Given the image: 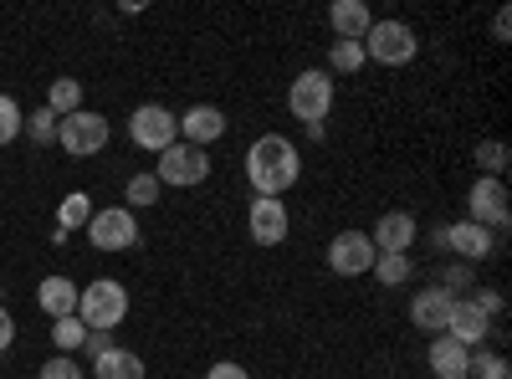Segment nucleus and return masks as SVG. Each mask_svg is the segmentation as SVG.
<instances>
[{
  "label": "nucleus",
  "instance_id": "nucleus-1",
  "mask_svg": "<svg viewBox=\"0 0 512 379\" xmlns=\"http://www.w3.org/2000/svg\"><path fill=\"white\" fill-rule=\"evenodd\" d=\"M297 175H303V154H297V144L287 134H262L246 149V180L256 195L282 200L297 185Z\"/></svg>",
  "mask_w": 512,
  "mask_h": 379
},
{
  "label": "nucleus",
  "instance_id": "nucleus-2",
  "mask_svg": "<svg viewBox=\"0 0 512 379\" xmlns=\"http://www.w3.org/2000/svg\"><path fill=\"white\" fill-rule=\"evenodd\" d=\"M333 98H338V82H333L323 67H308V72L292 77L287 108H292V118L308 129V139H323V123H328V113H333Z\"/></svg>",
  "mask_w": 512,
  "mask_h": 379
},
{
  "label": "nucleus",
  "instance_id": "nucleus-3",
  "mask_svg": "<svg viewBox=\"0 0 512 379\" xmlns=\"http://www.w3.org/2000/svg\"><path fill=\"white\" fill-rule=\"evenodd\" d=\"M77 318L98 328V333H113L123 318H128V287L118 277H98L77 292Z\"/></svg>",
  "mask_w": 512,
  "mask_h": 379
},
{
  "label": "nucleus",
  "instance_id": "nucleus-4",
  "mask_svg": "<svg viewBox=\"0 0 512 379\" xmlns=\"http://www.w3.org/2000/svg\"><path fill=\"white\" fill-rule=\"evenodd\" d=\"M415 52H420V36H415V26H405L400 16L374 21L369 36H364V57L379 62V67H405V62H415Z\"/></svg>",
  "mask_w": 512,
  "mask_h": 379
},
{
  "label": "nucleus",
  "instance_id": "nucleus-5",
  "mask_svg": "<svg viewBox=\"0 0 512 379\" xmlns=\"http://www.w3.org/2000/svg\"><path fill=\"white\" fill-rule=\"evenodd\" d=\"M108 118L103 113H93V108H77V113H67V118H57V144L72 154V159H93V154H103L108 149Z\"/></svg>",
  "mask_w": 512,
  "mask_h": 379
},
{
  "label": "nucleus",
  "instance_id": "nucleus-6",
  "mask_svg": "<svg viewBox=\"0 0 512 379\" xmlns=\"http://www.w3.org/2000/svg\"><path fill=\"white\" fill-rule=\"evenodd\" d=\"M128 139L149 154H164L169 144H180V113H169L164 103H139L128 113Z\"/></svg>",
  "mask_w": 512,
  "mask_h": 379
},
{
  "label": "nucleus",
  "instance_id": "nucleus-7",
  "mask_svg": "<svg viewBox=\"0 0 512 379\" xmlns=\"http://www.w3.org/2000/svg\"><path fill=\"white\" fill-rule=\"evenodd\" d=\"M154 180L159 185H175V190H195V185L210 180V154L195 149V144H185V139L169 144L159 154V164H154Z\"/></svg>",
  "mask_w": 512,
  "mask_h": 379
},
{
  "label": "nucleus",
  "instance_id": "nucleus-8",
  "mask_svg": "<svg viewBox=\"0 0 512 379\" xmlns=\"http://www.w3.org/2000/svg\"><path fill=\"white\" fill-rule=\"evenodd\" d=\"M88 241L98 251H134L139 246V216L128 205H103L88 221Z\"/></svg>",
  "mask_w": 512,
  "mask_h": 379
},
{
  "label": "nucleus",
  "instance_id": "nucleus-9",
  "mask_svg": "<svg viewBox=\"0 0 512 379\" xmlns=\"http://www.w3.org/2000/svg\"><path fill=\"white\" fill-rule=\"evenodd\" d=\"M374 262H379V251H374L369 231H338L328 241V267L338 277H364V272H374Z\"/></svg>",
  "mask_w": 512,
  "mask_h": 379
},
{
  "label": "nucleus",
  "instance_id": "nucleus-10",
  "mask_svg": "<svg viewBox=\"0 0 512 379\" xmlns=\"http://www.w3.org/2000/svg\"><path fill=\"white\" fill-rule=\"evenodd\" d=\"M466 210H472V226H482V231H507V185L502 180H487V175H477V185L466 190Z\"/></svg>",
  "mask_w": 512,
  "mask_h": 379
},
{
  "label": "nucleus",
  "instance_id": "nucleus-11",
  "mask_svg": "<svg viewBox=\"0 0 512 379\" xmlns=\"http://www.w3.org/2000/svg\"><path fill=\"white\" fill-rule=\"evenodd\" d=\"M492 318L472 303V298H451V313H446V339H456L461 349H482L492 339Z\"/></svg>",
  "mask_w": 512,
  "mask_h": 379
},
{
  "label": "nucleus",
  "instance_id": "nucleus-12",
  "mask_svg": "<svg viewBox=\"0 0 512 379\" xmlns=\"http://www.w3.org/2000/svg\"><path fill=\"white\" fill-rule=\"evenodd\" d=\"M441 251H451V257L466 262V267H477V262H487L497 251V236L472 226V221H456V226H441Z\"/></svg>",
  "mask_w": 512,
  "mask_h": 379
},
{
  "label": "nucleus",
  "instance_id": "nucleus-13",
  "mask_svg": "<svg viewBox=\"0 0 512 379\" xmlns=\"http://www.w3.org/2000/svg\"><path fill=\"white\" fill-rule=\"evenodd\" d=\"M246 231L256 246H282L287 231H292V216H287V205L282 200H267V195H256L251 210H246Z\"/></svg>",
  "mask_w": 512,
  "mask_h": 379
},
{
  "label": "nucleus",
  "instance_id": "nucleus-14",
  "mask_svg": "<svg viewBox=\"0 0 512 379\" xmlns=\"http://www.w3.org/2000/svg\"><path fill=\"white\" fill-rule=\"evenodd\" d=\"M415 236H420V221L410 216V210H390V216H379V226L369 231L379 257H410Z\"/></svg>",
  "mask_w": 512,
  "mask_h": 379
},
{
  "label": "nucleus",
  "instance_id": "nucleus-15",
  "mask_svg": "<svg viewBox=\"0 0 512 379\" xmlns=\"http://www.w3.org/2000/svg\"><path fill=\"white\" fill-rule=\"evenodd\" d=\"M221 134H226V113H221L216 103H195V108H185V113H180V139H185V144L210 149Z\"/></svg>",
  "mask_w": 512,
  "mask_h": 379
},
{
  "label": "nucleus",
  "instance_id": "nucleus-16",
  "mask_svg": "<svg viewBox=\"0 0 512 379\" xmlns=\"http://www.w3.org/2000/svg\"><path fill=\"white\" fill-rule=\"evenodd\" d=\"M446 313H451V292L446 287H420L415 298H410V323L420 333H446Z\"/></svg>",
  "mask_w": 512,
  "mask_h": 379
},
{
  "label": "nucleus",
  "instance_id": "nucleus-17",
  "mask_svg": "<svg viewBox=\"0 0 512 379\" xmlns=\"http://www.w3.org/2000/svg\"><path fill=\"white\" fill-rule=\"evenodd\" d=\"M77 292H82V287H77L72 277L52 272V277H41V287H36V308L47 313L52 323H57V318H72V313H77Z\"/></svg>",
  "mask_w": 512,
  "mask_h": 379
},
{
  "label": "nucleus",
  "instance_id": "nucleus-18",
  "mask_svg": "<svg viewBox=\"0 0 512 379\" xmlns=\"http://www.w3.org/2000/svg\"><path fill=\"white\" fill-rule=\"evenodd\" d=\"M328 26L338 41H364L369 26H374V11L364 6V0H333L328 6Z\"/></svg>",
  "mask_w": 512,
  "mask_h": 379
},
{
  "label": "nucleus",
  "instance_id": "nucleus-19",
  "mask_svg": "<svg viewBox=\"0 0 512 379\" xmlns=\"http://www.w3.org/2000/svg\"><path fill=\"white\" fill-rule=\"evenodd\" d=\"M425 359H431V374L436 379H466V369H472V349H461L456 339H446V333H436V339H431Z\"/></svg>",
  "mask_w": 512,
  "mask_h": 379
},
{
  "label": "nucleus",
  "instance_id": "nucleus-20",
  "mask_svg": "<svg viewBox=\"0 0 512 379\" xmlns=\"http://www.w3.org/2000/svg\"><path fill=\"white\" fill-rule=\"evenodd\" d=\"M88 374H93V379H149L144 359H139L134 349H118V344H113L108 354H98Z\"/></svg>",
  "mask_w": 512,
  "mask_h": 379
},
{
  "label": "nucleus",
  "instance_id": "nucleus-21",
  "mask_svg": "<svg viewBox=\"0 0 512 379\" xmlns=\"http://www.w3.org/2000/svg\"><path fill=\"white\" fill-rule=\"evenodd\" d=\"M364 41H333V47H328V77H354V72H364Z\"/></svg>",
  "mask_w": 512,
  "mask_h": 379
},
{
  "label": "nucleus",
  "instance_id": "nucleus-22",
  "mask_svg": "<svg viewBox=\"0 0 512 379\" xmlns=\"http://www.w3.org/2000/svg\"><path fill=\"white\" fill-rule=\"evenodd\" d=\"M159 195H164V185L154 180V170H149V175H134V180L123 185V205L134 210V216H139V210H154Z\"/></svg>",
  "mask_w": 512,
  "mask_h": 379
},
{
  "label": "nucleus",
  "instance_id": "nucleus-23",
  "mask_svg": "<svg viewBox=\"0 0 512 379\" xmlns=\"http://www.w3.org/2000/svg\"><path fill=\"white\" fill-rule=\"evenodd\" d=\"M52 344H57V354H72V359H77L82 344H88V323H82L77 313H72V318H57V323H52Z\"/></svg>",
  "mask_w": 512,
  "mask_h": 379
},
{
  "label": "nucleus",
  "instance_id": "nucleus-24",
  "mask_svg": "<svg viewBox=\"0 0 512 379\" xmlns=\"http://www.w3.org/2000/svg\"><path fill=\"white\" fill-rule=\"evenodd\" d=\"M47 108H52L57 118L77 113V108H82V82H77V77H57L52 88H47Z\"/></svg>",
  "mask_w": 512,
  "mask_h": 379
},
{
  "label": "nucleus",
  "instance_id": "nucleus-25",
  "mask_svg": "<svg viewBox=\"0 0 512 379\" xmlns=\"http://www.w3.org/2000/svg\"><path fill=\"white\" fill-rule=\"evenodd\" d=\"M507 164H512V149H507L502 139H482V144H477V170H482L487 180H502Z\"/></svg>",
  "mask_w": 512,
  "mask_h": 379
},
{
  "label": "nucleus",
  "instance_id": "nucleus-26",
  "mask_svg": "<svg viewBox=\"0 0 512 379\" xmlns=\"http://www.w3.org/2000/svg\"><path fill=\"white\" fill-rule=\"evenodd\" d=\"M466 379H512V364L497 349H472V369H466Z\"/></svg>",
  "mask_w": 512,
  "mask_h": 379
},
{
  "label": "nucleus",
  "instance_id": "nucleus-27",
  "mask_svg": "<svg viewBox=\"0 0 512 379\" xmlns=\"http://www.w3.org/2000/svg\"><path fill=\"white\" fill-rule=\"evenodd\" d=\"M21 134H26V113H21V103L0 93V144H16Z\"/></svg>",
  "mask_w": 512,
  "mask_h": 379
},
{
  "label": "nucleus",
  "instance_id": "nucleus-28",
  "mask_svg": "<svg viewBox=\"0 0 512 379\" xmlns=\"http://www.w3.org/2000/svg\"><path fill=\"white\" fill-rule=\"evenodd\" d=\"M410 257H379L374 262V277H379V287H400V282H410Z\"/></svg>",
  "mask_w": 512,
  "mask_h": 379
},
{
  "label": "nucleus",
  "instance_id": "nucleus-29",
  "mask_svg": "<svg viewBox=\"0 0 512 379\" xmlns=\"http://www.w3.org/2000/svg\"><path fill=\"white\" fill-rule=\"evenodd\" d=\"M36 379H88V369H82L72 354H52L47 364L36 369Z\"/></svg>",
  "mask_w": 512,
  "mask_h": 379
},
{
  "label": "nucleus",
  "instance_id": "nucleus-30",
  "mask_svg": "<svg viewBox=\"0 0 512 379\" xmlns=\"http://www.w3.org/2000/svg\"><path fill=\"white\" fill-rule=\"evenodd\" d=\"M88 221H93V200H88V195H67V200H62V226H67V231H77V226L88 231Z\"/></svg>",
  "mask_w": 512,
  "mask_h": 379
},
{
  "label": "nucleus",
  "instance_id": "nucleus-31",
  "mask_svg": "<svg viewBox=\"0 0 512 379\" xmlns=\"http://www.w3.org/2000/svg\"><path fill=\"white\" fill-rule=\"evenodd\" d=\"M26 129H31V144H41V149L57 144V113H52V108H36Z\"/></svg>",
  "mask_w": 512,
  "mask_h": 379
},
{
  "label": "nucleus",
  "instance_id": "nucleus-32",
  "mask_svg": "<svg viewBox=\"0 0 512 379\" xmlns=\"http://www.w3.org/2000/svg\"><path fill=\"white\" fill-rule=\"evenodd\" d=\"M205 379H251V369L236 364V359H221V364H210V369H205Z\"/></svg>",
  "mask_w": 512,
  "mask_h": 379
},
{
  "label": "nucleus",
  "instance_id": "nucleus-33",
  "mask_svg": "<svg viewBox=\"0 0 512 379\" xmlns=\"http://www.w3.org/2000/svg\"><path fill=\"white\" fill-rule=\"evenodd\" d=\"M472 303H477V308H482V313H487L492 323H497V318H502V308H507V303H502V292H492V287H482Z\"/></svg>",
  "mask_w": 512,
  "mask_h": 379
},
{
  "label": "nucleus",
  "instance_id": "nucleus-34",
  "mask_svg": "<svg viewBox=\"0 0 512 379\" xmlns=\"http://www.w3.org/2000/svg\"><path fill=\"white\" fill-rule=\"evenodd\" d=\"M113 349V333H98V328H88V344H82V354H88V364L98 359V354H108Z\"/></svg>",
  "mask_w": 512,
  "mask_h": 379
},
{
  "label": "nucleus",
  "instance_id": "nucleus-35",
  "mask_svg": "<svg viewBox=\"0 0 512 379\" xmlns=\"http://www.w3.org/2000/svg\"><path fill=\"white\" fill-rule=\"evenodd\" d=\"M461 287H472V267H466V262H456V267L446 272V292H451V298H456Z\"/></svg>",
  "mask_w": 512,
  "mask_h": 379
},
{
  "label": "nucleus",
  "instance_id": "nucleus-36",
  "mask_svg": "<svg viewBox=\"0 0 512 379\" xmlns=\"http://www.w3.org/2000/svg\"><path fill=\"white\" fill-rule=\"evenodd\" d=\"M16 344V318H11V308L6 303H0V354H6Z\"/></svg>",
  "mask_w": 512,
  "mask_h": 379
},
{
  "label": "nucleus",
  "instance_id": "nucleus-37",
  "mask_svg": "<svg viewBox=\"0 0 512 379\" xmlns=\"http://www.w3.org/2000/svg\"><path fill=\"white\" fill-rule=\"evenodd\" d=\"M492 36H497V41H507V36H512V21H507V11H497V21H492Z\"/></svg>",
  "mask_w": 512,
  "mask_h": 379
}]
</instances>
